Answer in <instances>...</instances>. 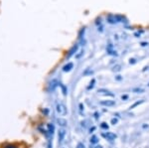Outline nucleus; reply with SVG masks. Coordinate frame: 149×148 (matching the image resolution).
Here are the masks:
<instances>
[{"label":"nucleus","mask_w":149,"mask_h":148,"mask_svg":"<svg viewBox=\"0 0 149 148\" xmlns=\"http://www.w3.org/2000/svg\"><path fill=\"white\" fill-rule=\"evenodd\" d=\"M124 19H125V17L123 15H120V14L110 13L109 15H107V21L109 24H117V23L123 22Z\"/></svg>","instance_id":"f257e3e1"},{"label":"nucleus","mask_w":149,"mask_h":148,"mask_svg":"<svg viewBox=\"0 0 149 148\" xmlns=\"http://www.w3.org/2000/svg\"><path fill=\"white\" fill-rule=\"evenodd\" d=\"M56 111L58 114H60V115H67V113H68V109H67V106H65L64 104H62V102H59V104H57L56 106Z\"/></svg>","instance_id":"f03ea898"},{"label":"nucleus","mask_w":149,"mask_h":148,"mask_svg":"<svg viewBox=\"0 0 149 148\" xmlns=\"http://www.w3.org/2000/svg\"><path fill=\"white\" fill-rule=\"evenodd\" d=\"M102 135L105 139L110 140V141H112V140H114L115 138H116V134H114L113 132H105V133H102Z\"/></svg>","instance_id":"7ed1b4c3"},{"label":"nucleus","mask_w":149,"mask_h":148,"mask_svg":"<svg viewBox=\"0 0 149 148\" xmlns=\"http://www.w3.org/2000/svg\"><path fill=\"white\" fill-rule=\"evenodd\" d=\"M78 49H79V45L78 44H76V45H74L73 47L70 49V51L68 52V55H67V58H71L73 55H74L77 53V51H78Z\"/></svg>","instance_id":"20e7f679"},{"label":"nucleus","mask_w":149,"mask_h":148,"mask_svg":"<svg viewBox=\"0 0 149 148\" xmlns=\"http://www.w3.org/2000/svg\"><path fill=\"white\" fill-rule=\"evenodd\" d=\"M100 104L103 106H115V101H110V99H105V101H100Z\"/></svg>","instance_id":"39448f33"},{"label":"nucleus","mask_w":149,"mask_h":148,"mask_svg":"<svg viewBox=\"0 0 149 148\" xmlns=\"http://www.w3.org/2000/svg\"><path fill=\"white\" fill-rule=\"evenodd\" d=\"M73 68H74V64L73 63H68L66 66L63 67V71L64 72H70Z\"/></svg>","instance_id":"423d86ee"},{"label":"nucleus","mask_w":149,"mask_h":148,"mask_svg":"<svg viewBox=\"0 0 149 148\" xmlns=\"http://www.w3.org/2000/svg\"><path fill=\"white\" fill-rule=\"evenodd\" d=\"M107 53H109V55H112V56H117L116 52H115L114 50L112 49V46H111V45H109V46L107 48Z\"/></svg>","instance_id":"0eeeda50"},{"label":"nucleus","mask_w":149,"mask_h":148,"mask_svg":"<svg viewBox=\"0 0 149 148\" xmlns=\"http://www.w3.org/2000/svg\"><path fill=\"white\" fill-rule=\"evenodd\" d=\"M144 102V99H141V101H136V102H134L133 104H131L130 106H129V109H133V108H135L137 106H140L141 104H143Z\"/></svg>","instance_id":"6e6552de"},{"label":"nucleus","mask_w":149,"mask_h":148,"mask_svg":"<svg viewBox=\"0 0 149 148\" xmlns=\"http://www.w3.org/2000/svg\"><path fill=\"white\" fill-rule=\"evenodd\" d=\"M65 134H66V131H65L64 129H61L59 131V140H60V141H62V140L64 139Z\"/></svg>","instance_id":"1a4fd4ad"},{"label":"nucleus","mask_w":149,"mask_h":148,"mask_svg":"<svg viewBox=\"0 0 149 148\" xmlns=\"http://www.w3.org/2000/svg\"><path fill=\"white\" fill-rule=\"evenodd\" d=\"M90 141H91L92 144H97V143L98 142V138H97V135H93V136L91 137Z\"/></svg>","instance_id":"9d476101"},{"label":"nucleus","mask_w":149,"mask_h":148,"mask_svg":"<svg viewBox=\"0 0 149 148\" xmlns=\"http://www.w3.org/2000/svg\"><path fill=\"white\" fill-rule=\"evenodd\" d=\"M58 123H59V125H61V126H66L67 120H66V119H64V118H59V119H58Z\"/></svg>","instance_id":"9b49d317"},{"label":"nucleus","mask_w":149,"mask_h":148,"mask_svg":"<svg viewBox=\"0 0 149 148\" xmlns=\"http://www.w3.org/2000/svg\"><path fill=\"white\" fill-rule=\"evenodd\" d=\"M98 92H105L104 94H107V95H110V97H113V94H111L110 92L107 90H98Z\"/></svg>","instance_id":"f8f14e48"},{"label":"nucleus","mask_w":149,"mask_h":148,"mask_svg":"<svg viewBox=\"0 0 149 148\" xmlns=\"http://www.w3.org/2000/svg\"><path fill=\"white\" fill-rule=\"evenodd\" d=\"M133 92H136V94H142V92H144V90L141 89V88H136V89H133Z\"/></svg>","instance_id":"ddd939ff"},{"label":"nucleus","mask_w":149,"mask_h":148,"mask_svg":"<svg viewBox=\"0 0 149 148\" xmlns=\"http://www.w3.org/2000/svg\"><path fill=\"white\" fill-rule=\"evenodd\" d=\"M100 127H102V129H109V124H107V122H102V124H100Z\"/></svg>","instance_id":"4468645a"},{"label":"nucleus","mask_w":149,"mask_h":148,"mask_svg":"<svg viewBox=\"0 0 149 148\" xmlns=\"http://www.w3.org/2000/svg\"><path fill=\"white\" fill-rule=\"evenodd\" d=\"M95 79H93V80L92 81V82H91V83H90V85H88V89L90 90L91 88H93V85H95Z\"/></svg>","instance_id":"2eb2a0df"},{"label":"nucleus","mask_w":149,"mask_h":148,"mask_svg":"<svg viewBox=\"0 0 149 148\" xmlns=\"http://www.w3.org/2000/svg\"><path fill=\"white\" fill-rule=\"evenodd\" d=\"M117 122H118V119H117V118H112V119H111V124L115 125Z\"/></svg>","instance_id":"dca6fc26"},{"label":"nucleus","mask_w":149,"mask_h":148,"mask_svg":"<svg viewBox=\"0 0 149 148\" xmlns=\"http://www.w3.org/2000/svg\"><path fill=\"white\" fill-rule=\"evenodd\" d=\"M135 63H136L135 59H130V60H129V64H135Z\"/></svg>","instance_id":"f3484780"},{"label":"nucleus","mask_w":149,"mask_h":148,"mask_svg":"<svg viewBox=\"0 0 149 148\" xmlns=\"http://www.w3.org/2000/svg\"><path fill=\"white\" fill-rule=\"evenodd\" d=\"M114 71H120V66L114 67Z\"/></svg>","instance_id":"a211bd4d"},{"label":"nucleus","mask_w":149,"mask_h":148,"mask_svg":"<svg viewBox=\"0 0 149 148\" xmlns=\"http://www.w3.org/2000/svg\"><path fill=\"white\" fill-rule=\"evenodd\" d=\"M121 99H122V101H124V99H128V95H122Z\"/></svg>","instance_id":"6ab92c4d"},{"label":"nucleus","mask_w":149,"mask_h":148,"mask_svg":"<svg viewBox=\"0 0 149 148\" xmlns=\"http://www.w3.org/2000/svg\"><path fill=\"white\" fill-rule=\"evenodd\" d=\"M141 46H143V47L148 46V43H141Z\"/></svg>","instance_id":"aec40b11"},{"label":"nucleus","mask_w":149,"mask_h":148,"mask_svg":"<svg viewBox=\"0 0 149 148\" xmlns=\"http://www.w3.org/2000/svg\"><path fill=\"white\" fill-rule=\"evenodd\" d=\"M95 148H102V146H100H100H97V147H95Z\"/></svg>","instance_id":"412c9836"},{"label":"nucleus","mask_w":149,"mask_h":148,"mask_svg":"<svg viewBox=\"0 0 149 148\" xmlns=\"http://www.w3.org/2000/svg\"><path fill=\"white\" fill-rule=\"evenodd\" d=\"M148 87H149V83H148Z\"/></svg>","instance_id":"4be33fe9"}]
</instances>
